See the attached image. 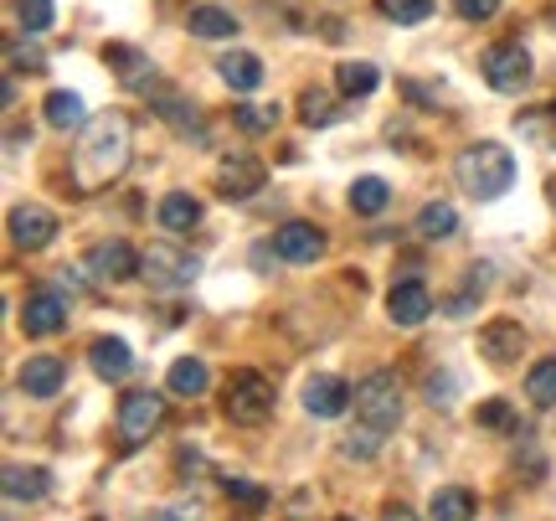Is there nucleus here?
Here are the masks:
<instances>
[{
  "label": "nucleus",
  "instance_id": "1",
  "mask_svg": "<svg viewBox=\"0 0 556 521\" xmlns=\"http://www.w3.org/2000/svg\"><path fill=\"white\" fill-rule=\"evenodd\" d=\"M129 150H135L129 114L109 109V114L83 124V140L73 150V186H78V197H93L103 186H114L124 176V165H129Z\"/></svg>",
  "mask_w": 556,
  "mask_h": 521
},
{
  "label": "nucleus",
  "instance_id": "2",
  "mask_svg": "<svg viewBox=\"0 0 556 521\" xmlns=\"http://www.w3.org/2000/svg\"><path fill=\"white\" fill-rule=\"evenodd\" d=\"M454 176L475 201H495L516 186V156L500 140H479V145H469V150H458Z\"/></svg>",
  "mask_w": 556,
  "mask_h": 521
},
{
  "label": "nucleus",
  "instance_id": "3",
  "mask_svg": "<svg viewBox=\"0 0 556 521\" xmlns=\"http://www.w3.org/2000/svg\"><path fill=\"white\" fill-rule=\"evenodd\" d=\"M356 423L377 429V434H392V429H397L402 423V382H397V372L377 367V372H366V377L356 382Z\"/></svg>",
  "mask_w": 556,
  "mask_h": 521
},
{
  "label": "nucleus",
  "instance_id": "4",
  "mask_svg": "<svg viewBox=\"0 0 556 521\" xmlns=\"http://www.w3.org/2000/svg\"><path fill=\"white\" fill-rule=\"evenodd\" d=\"M274 382L263 377V372H232L227 377V398H222V413L232 423H242V429H258V423L274 419Z\"/></svg>",
  "mask_w": 556,
  "mask_h": 521
},
{
  "label": "nucleus",
  "instance_id": "5",
  "mask_svg": "<svg viewBox=\"0 0 556 521\" xmlns=\"http://www.w3.org/2000/svg\"><path fill=\"white\" fill-rule=\"evenodd\" d=\"M201 274L197 253H186L176 243H150L144 253H139V280L160 289V295H176V289H191V280Z\"/></svg>",
  "mask_w": 556,
  "mask_h": 521
},
{
  "label": "nucleus",
  "instance_id": "6",
  "mask_svg": "<svg viewBox=\"0 0 556 521\" xmlns=\"http://www.w3.org/2000/svg\"><path fill=\"white\" fill-rule=\"evenodd\" d=\"M479 73H484V83H490L495 94H520V88L531 83V52H526L520 41H495V47H484Z\"/></svg>",
  "mask_w": 556,
  "mask_h": 521
},
{
  "label": "nucleus",
  "instance_id": "7",
  "mask_svg": "<svg viewBox=\"0 0 556 521\" xmlns=\"http://www.w3.org/2000/svg\"><path fill=\"white\" fill-rule=\"evenodd\" d=\"M160 423H165V398L160 393H124L119 398V439L124 444H144L150 434H160Z\"/></svg>",
  "mask_w": 556,
  "mask_h": 521
},
{
  "label": "nucleus",
  "instance_id": "8",
  "mask_svg": "<svg viewBox=\"0 0 556 521\" xmlns=\"http://www.w3.org/2000/svg\"><path fill=\"white\" fill-rule=\"evenodd\" d=\"M67 310L73 305L62 289H31L21 305V331L26 336H58V331H67Z\"/></svg>",
  "mask_w": 556,
  "mask_h": 521
},
{
  "label": "nucleus",
  "instance_id": "9",
  "mask_svg": "<svg viewBox=\"0 0 556 521\" xmlns=\"http://www.w3.org/2000/svg\"><path fill=\"white\" fill-rule=\"evenodd\" d=\"M11 243L16 248H26V253H41L47 243L58 238V212H47V207H37V201H21V207H11Z\"/></svg>",
  "mask_w": 556,
  "mask_h": 521
},
{
  "label": "nucleus",
  "instance_id": "10",
  "mask_svg": "<svg viewBox=\"0 0 556 521\" xmlns=\"http://www.w3.org/2000/svg\"><path fill=\"white\" fill-rule=\"evenodd\" d=\"M351 402H356V387L345 377H336V372H315L304 382V413L309 419H340Z\"/></svg>",
  "mask_w": 556,
  "mask_h": 521
},
{
  "label": "nucleus",
  "instance_id": "11",
  "mask_svg": "<svg viewBox=\"0 0 556 521\" xmlns=\"http://www.w3.org/2000/svg\"><path fill=\"white\" fill-rule=\"evenodd\" d=\"M263 191V165L253 156H227L217 165V197L222 201H248Z\"/></svg>",
  "mask_w": 556,
  "mask_h": 521
},
{
  "label": "nucleus",
  "instance_id": "12",
  "mask_svg": "<svg viewBox=\"0 0 556 521\" xmlns=\"http://www.w3.org/2000/svg\"><path fill=\"white\" fill-rule=\"evenodd\" d=\"M274 253L283 263H315L325 253V233H319L315 222H283L274 233Z\"/></svg>",
  "mask_w": 556,
  "mask_h": 521
},
{
  "label": "nucleus",
  "instance_id": "13",
  "mask_svg": "<svg viewBox=\"0 0 556 521\" xmlns=\"http://www.w3.org/2000/svg\"><path fill=\"white\" fill-rule=\"evenodd\" d=\"M387 315L397 325H422L428 315H433V289L422 280H402L387 289Z\"/></svg>",
  "mask_w": 556,
  "mask_h": 521
},
{
  "label": "nucleus",
  "instance_id": "14",
  "mask_svg": "<svg viewBox=\"0 0 556 521\" xmlns=\"http://www.w3.org/2000/svg\"><path fill=\"white\" fill-rule=\"evenodd\" d=\"M88 269H93V280H109V284L135 280V274H139V253L124 238L93 243V248H88Z\"/></svg>",
  "mask_w": 556,
  "mask_h": 521
},
{
  "label": "nucleus",
  "instance_id": "15",
  "mask_svg": "<svg viewBox=\"0 0 556 521\" xmlns=\"http://www.w3.org/2000/svg\"><path fill=\"white\" fill-rule=\"evenodd\" d=\"M21 393L26 398H58L62 382H67V367H62V357H26V367H21Z\"/></svg>",
  "mask_w": 556,
  "mask_h": 521
},
{
  "label": "nucleus",
  "instance_id": "16",
  "mask_svg": "<svg viewBox=\"0 0 556 521\" xmlns=\"http://www.w3.org/2000/svg\"><path fill=\"white\" fill-rule=\"evenodd\" d=\"M150 103H155V114L170 124L176 135H186V140H201V145H206V124H201V114H197V109H191L186 99H180V94H170V88H150Z\"/></svg>",
  "mask_w": 556,
  "mask_h": 521
},
{
  "label": "nucleus",
  "instance_id": "17",
  "mask_svg": "<svg viewBox=\"0 0 556 521\" xmlns=\"http://www.w3.org/2000/svg\"><path fill=\"white\" fill-rule=\"evenodd\" d=\"M526 351V331L520 321H490L479 331V357H490L495 367H510V361Z\"/></svg>",
  "mask_w": 556,
  "mask_h": 521
},
{
  "label": "nucleus",
  "instance_id": "18",
  "mask_svg": "<svg viewBox=\"0 0 556 521\" xmlns=\"http://www.w3.org/2000/svg\"><path fill=\"white\" fill-rule=\"evenodd\" d=\"M103 62L119 73L124 88H135V94H150V88H155V67H150V58H144V52H135V47L109 41V47H103Z\"/></svg>",
  "mask_w": 556,
  "mask_h": 521
},
{
  "label": "nucleus",
  "instance_id": "19",
  "mask_svg": "<svg viewBox=\"0 0 556 521\" xmlns=\"http://www.w3.org/2000/svg\"><path fill=\"white\" fill-rule=\"evenodd\" d=\"M88 361H93V372H99L103 382H124L135 372V351H129V342H119V336H99V342L88 346Z\"/></svg>",
  "mask_w": 556,
  "mask_h": 521
},
{
  "label": "nucleus",
  "instance_id": "20",
  "mask_svg": "<svg viewBox=\"0 0 556 521\" xmlns=\"http://www.w3.org/2000/svg\"><path fill=\"white\" fill-rule=\"evenodd\" d=\"M155 222L165 227V233H191L201 222V201L191 197V191H165L155 207Z\"/></svg>",
  "mask_w": 556,
  "mask_h": 521
},
{
  "label": "nucleus",
  "instance_id": "21",
  "mask_svg": "<svg viewBox=\"0 0 556 521\" xmlns=\"http://www.w3.org/2000/svg\"><path fill=\"white\" fill-rule=\"evenodd\" d=\"M41 120L67 135V129H83V124H88V109H83L78 94H67V88H52V94H47V103H41Z\"/></svg>",
  "mask_w": 556,
  "mask_h": 521
},
{
  "label": "nucleus",
  "instance_id": "22",
  "mask_svg": "<svg viewBox=\"0 0 556 521\" xmlns=\"http://www.w3.org/2000/svg\"><path fill=\"white\" fill-rule=\"evenodd\" d=\"M47 491H52V475H47L41 464H31V470L5 464V496H11V501H41Z\"/></svg>",
  "mask_w": 556,
  "mask_h": 521
},
{
  "label": "nucleus",
  "instance_id": "23",
  "mask_svg": "<svg viewBox=\"0 0 556 521\" xmlns=\"http://www.w3.org/2000/svg\"><path fill=\"white\" fill-rule=\"evenodd\" d=\"M217 73L227 88H238V94H253L263 83V62L253 58V52H227V58L217 62Z\"/></svg>",
  "mask_w": 556,
  "mask_h": 521
},
{
  "label": "nucleus",
  "instance_id": "24",
  "mask_svg": "<svg viewBox=\"0 0 556 521\" xmlns=\"http://www.w3.org/2000/svg\"><path fill=\"white\" fill-rule=\"evenodd\" d=\"M413 233H417V238H428V243L454 238V233H458V212H454V207H448V201H428V207L417 212Z\"/></svg>",
  "mask_w": 556,
  "mask_h": 521
},
{
  "label": "nucleus",
  "instance_id": "25",
  "mask_svg": "<svg viewBox=\"0 0 556 521\" xmlns=\"http://www.w3.org/2000/svg\"><path fill=\"white\" fill-rule=\"evenodd\" d=\"M186 26H191V37L222 41V37H232V32H238V16H232V11H222V5H191Z\"/></svg>",
  "mask_w": 556,
  "mask_h": 521
},
{
  "label": "nucleus",
  "instance_id": "26",
  "mask_svg": "<svg viewBox=\"0 0 556 521\" xmlns=\"http://www.w3.org/2000/svg\"><path fill=\"white\" fill-rule=\"evenodd\" d=\"M428 517L433 521H475V496H469L464 485H443V491H433V501H428Z\"/></svg>",
  "mask_w": 556,
  "mask_h": 521
},
{
  "label": "nucleus",
  "instance_id": "27",
  "mask_svg": "<svg viewBox=\"0 0 556 521\" xmlns=\"http://www.w3.org/2000/svg\"><path fill=\"white\" fill-rule=\"evenodd\" d=\"M387 201H392V186L381 176H361L351 186V212L356 218H377V212H387Z\"/></svg>",
  "mask_w": 556,
  "mask_h": 521
},
{
  "label": "nucleus",
  "instance_id": "28",
  "mask_svg": "<svg viewBox=\"0 0 556 521\" xmlns=\"http://www.w3.org/2000/svg\"><path fill=\"white\" fill-rule=\"evenodd\" d=\"M165 382H170V393H180V398H201V393H206V382H212V372H206V361L201 357H180Z\"/></svg>",
  "mask_w": 556,
  "mask_h": 521
},
{
  "label": "nucleus",
  "instance_id": "29",
  "mask_svg": "<svg viewBox=\"0 0 556 521\" xmlns=\"http://www.w3.org/2000/svg\"><path fill=\"white\" fill-rule=\"evenodd\" d=\"M336 83H340V94H345V99H366V94H377L381 73L371 67V62H340Z\"/></svg>",
  "mask_w": 556,
  "mask_h": 521
},
{
  "label": "nucleus",
  "instance_id": "30",
  "mask_svg": "<svg viewBox=\"0 0 556 521\" xmlns=\"http://www.w3.org/2000/svg\"><path fill=\"white\" fill-rule=\"evenodd\" d=\"M299 120L309 124V129H325V124L340 120V103L325 94V88H304V99H299Z\"/></svg>",
  "mask_w": 556,
  "mask_h": 521
},
{
  "label": "nucleus",
  "instance_id": "31",
  "mask_svg": "<svg viewBox=\"0 0 556 521\" xmlns=\"http://www.w3.org/2000/svg\"><path fill=\"white\" fill-rule=\"evenodd\" d=\"M526 398L536 402V408H556V357L536 361V367L526 372Z\"/></svg>",
  "mask_w": 556,
  "mask_h": 521
},
{
  "label": "nucleus",
  "instance_id": "32",
  "mask_svg": "<svg viewBox=\"0 0 556 521\" xmlns=\"http://www.w3.org/2000/svg\"><path fill=\"white\" fill-rule=\"evenodd\" d=\"M377 11L397 26H417V21L433 16V0H377Z\"/></svg>",
  "mask_w": 556,
  "mask_h": 521
},
{
  "label": "nucleus",
  "instance_id": "33",
  "mask_svg": "<svg viewBox=\"0 0 556 521\" xmlns=\"http://www.w3.org/2000/svg\"><path fill=\"white\" fill-rule=\"evenodd\" d=\"M479 429H500V434H520V419H516V408L505 398H490V402H479Z\"/></svg>",
  "mask_w": 556,
  "mask_h": 521
},
{
  "label": "nucleus",
  "instance_id": "34",
  "mask_svg": "<svg viewBox=\"0 0 556 521\" xmlns=\"http://www.w3.org/2000/svg\"><path fill=\"white\" fill-rule=\"evenodd\" d=\"M232 120H238V129H248V135H268L278 124V109L274 103H238Z\"/></svg>",
  "mask_w": 556,
  "mask_h": 521
},
{
  "label": "nucleus",
  "instance_id": "35",
  "mask_svg": "<svg viewBox=\"0 0 556 521\" xmlns=\"http://www.w3.org/2000/svg\"><path fill=\"white\" fill-rule=\"evenodd\" d=\"M222 491H227V501L248 506V511H258V506H268V491H263L258 481H248V475H227V481H222Z\"/></svg>",
  "mask_w": 556,
  "mask_h": 521
},
{
  "label": "nucleus",
  "instance_id": "36",
  "mask_svg": "<svg viewBox=\"0 0 556 521\" xmlns=\"http://www.w3.org/2000/svg\"><path fill=\"white\" fill-rule=\"evenodd\" d=\"M16 21L26 37H41L52 26V0H16Z\"/></svg>",
  "mask_w": 556,
  "mask_h": 521
},
{
  "label": "nucleus",
  "instance_id": "37",
  "mask_svg": "<svg viewBox=\"0 0 556 521\" xmlns=\"http://www.w3.org/2000/svg\"><path fill=\"white\" fill-rule=\"evenodd\" d=\"M516 129H520V135H526V140L552 145V135H556V103H546L541 114H520V120H516Z\"/></svg>",
  "mask_w": 556,
  "mask_h": 521
},
{
  "label": "nucleus",
  "instance_id": "38",
  "mask_svg": "<svg viewBox=\"0 0 556 521\" xmlns=\"http://www.w3.org/2000/svg\"><path fill=\"white\" fill-rule=\"evenodd\" d=\"M381 439H387V434H377V429H366V423H356V429L345 434V444H340V449H345L351 460H371V455L381 449Z\"/></svg>",
  "mask_w": 556,
  "mask_h": 521
},
{
  "label": "nucleus",
  "instance_id": "39",
  "mask_svg": "<svg viewBox=\"0 0 556 521\" xmlns=\"http://www.w3.org/2000/svg\"><path fill=\"white\" fill-rule=\"evenodd\" d=\"M428 402L433 408H454V372H443V377H428Z\"/></svg>",
  "mask_w": 556,
  "mask_h": 521
},
{
  "label": "nucleus",
  "instance_id": "40",
  "mask_svg": "<svg viewBox=\"0 0 556 521\" xmlns=\"http://www.w3.org/2000/svg\"><path fill=\"white\" fill-rule=\"evenodd\" d=\"M454 11L464 21H490L500 11V0H454Z\"/></svg>",
  "mask_w": 556,
  "mask_h": 521
},
{
  "label": "nucleus",
  "instance_id": "41",
  "mask_svg": "<svg viewBox=\"0 0 556 521\" xmlns=\"http://www.w3.org/2000/svg\"><path fill=\"white\" fill-rule=\"evenodd\" d=\"M11 67H26V73H41L47 58H41L37 47H11Z\"/></svg>",
  "mask_w": 556,
  "mask_h": 521
},
{
  "label": "nucleus",
  "instance_id": "42",
  "mask_svg": "<svg viewBox=\"0 0 556 521\" xmlns=\"http://www.w3.org/2000/svg\"><path fill=\"white\" fill-rule=\"evenodd\" d=\"M381 521H417V517L407 511V506H387V511H381Z\"/></svg>",
  "mask_w": 556,
  "mask_h": 521
},
{
  "label": "nucleus",
  "instance_id": "43",
  "mask_svg": "<svg viewBox=\"0 0 556 521\" xmlns=\"http://www.w3.org/2000/svg\"><path fill=\"white\" fill-rule=\"evenodd\" d=\"M546 191H552V207H556V181H552V186H546Z\"/></svg>",
  "mask_w": 556,
  "mask_h": 521
},
{
  "label": "nucleus",
  "instance_id": "44",
  "mask_svg": "<svg viewBox=\"0 0 556 521\" xmlns=\"http://www.w3.org/2000/svg\"><path fill=\"white\" fill-rule=\"evenodd\" d=\"M336 521H351V517H336Z\"/></svg>",
  "mask_w": 556,
  "mask_h": 521
}]
</instances>
